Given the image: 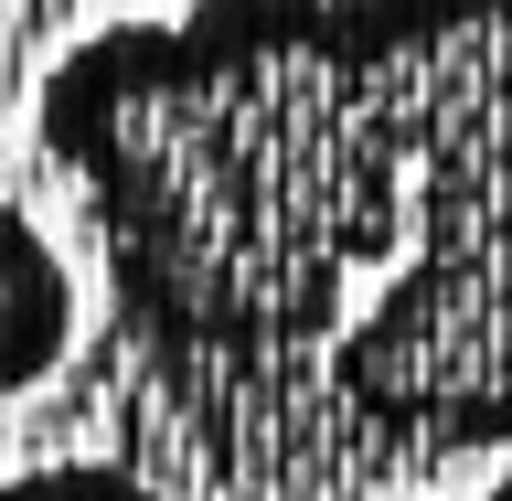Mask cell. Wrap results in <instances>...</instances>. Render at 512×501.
Wrapping results in <instances>:
<instances>
[{"label": "cell", "mask_w": 512, "mask_h": 501, "mask_svg": "<svg viewBox=\"0 0 512 501\" xmlns=\"http://www.w3.org/2000/svg\"><path fill=\"white\" fill-rule=\"evenodd\" d=\"M491 501H512V470H502V480H491Z\"/></svg>", "instance_id": "277c9868"}, {"label": "cell", "mask_w": 512, "mask_h": 501, "mask_svg": "<svg viewBox=\"0 0 512 501\" xmlns=\"http://www.w3.org/2000/svg\"><path fill=\"white\" fill-rule=\"evenodd\" d=\"M32 128L150 352H320L374 438H512V0H182Z\"/></svg>", "instance_id": "6da1fadb"}, {"label": "cell", "mask_w": 512, "mask_h": 501, "mask_svg": "<svg viewBox=\"0 0 512 501\" xmlns=\"http://www.w3.org/2000/svg\"><path fill=\"white\" fill-rule=\"evenodd\" d=\"M75 267L22 203H0V395H32V384L54 374L64 352H75Z\"/></svg>", "instance_id": "7a4b0ae2"}, {"label": "cell", "mask_w": 512, "mask_h": 501, "mask_svg": "<svg viewBox=\"0 0 512 501\" xmlns=\"http://www.w3.org/2000/svg\"><path fill=\"white\" fill-rule=\"evenodd\" d=\"M0 501H160V491L128 470H96V459H54V470H11Z\"/></svg>", "instance_id": "3957f363"}]
</instances>
